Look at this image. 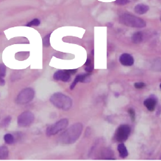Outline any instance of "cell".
Instances as JSON below:
<instances>
[{
    "mask_svg": "<svg viewBox=\"0 0 161 161\" xmlns=\"http://www.w3.org/2000/svg\"><path fill=\"white\" fill-rule=\"evenodd\" d=\"M82 131L83 125L81 123H75L61 134L59 137V141L64 144H73L80 137Z\"/></svg>",
    "mask_w": 161,
    "mask_h": 161,
    "instance_id": "obj_1",
    "label": "cell"
},
{
    "mask_svg": "<svg viewBox=\"0 0 161 161\" xmlns=\"http://www.w3.org/2000/svg\"><path fill=\"white\" fill-rule=\"evenodd\" d=\"M50 102L55 107L64 110V111H67L72 107V100L68 97L65 95L64 94L61 93H56L50 97Z\"/></svg>",
    "mask_w": 161,
    "mask_h": 161,
    "instance_id": "obj_2",
    "label": "cell"
},
{
    "mask_svg": "<svg viewBox=\"0 0 161 161\" xmlns=\"http://www.w3.org/2000/svg\"><path fill=\"white\" fill-rule=\"evenodd\" d=\"M119 22L123 25L130 27V28H143L146 25V22L143 19L129 13H123L120 15Z\"/></svg>",
    "mask_w": 161,
    "mask_h": 161,
    "instance_id": "obj_3",
    "label": "cell"
},
{
    "mask_svg": "<svg viewBox=\"0 0 161 161\" xmlns=\"http://www.w3.org/2000/svg\"><path fill=\"white\" fill-rule=\"evenodd\" d=\"M34 95H35V93H34V90L32 88H25V89L21 90L18 94L15 102L18 104H28L33 100Z\"/></svg>",
    "mask_w": 161,
    "mask_h": 161,
    "instance_id": "obj_4",
    "label": "cell"
},
{
    "mask_svg": "<svg viewBox=\"0 0 161 161\" xmlns=\"http://www.w3.org/2000/svg\"><path fill=\"white\" fill-rule=\"evenodd\" d=\"M69 124V120L67 119H63L58 122L55 123L54 124L48 126L46 129V133L47 136H52L57 135L58 133L61 132L65 129Z\"/></svg>",
    "mask_w": 161,
    "mask_h": 161,
    "instance_id": "obj_5",
    "label": "cell"
},
{
    "mask_svg": "<svg viewBox=\"0 0 161 161\" xmlns=\"http://www.w3.org/2000/svg\"><path fill=\"white\" fill-rule=\"evenodd\" d=\"M130 130V127L128 125H120L115 133V139L119 142L125 141L129 137Z\"/></svg>",
    "mask_w": 161,
    "mask_h": 161,
    "instance_id": "obj_6",
    "label": "cell"
},
{
    "mask_svg": "<svg viewBox=\"0 0 161 161\" xmlns=\"http://www.w3.org/2000/svg\"><path fill=\"white\" fill-rule=\"evenodd\" d=\"M34 120V115L31 111H25L18 117V125L20 127H28Z\"/></svg>",
    "mask_w": 161,
    "mask_h": 161,
    "instance_id": "obj_7",
    "label": "cell"
},
{
    "mask_svg": "<svg viewBox=\"0 0 161 161\" xmlns=\"http://www.w3.org/2000/svg\"><path fill=\"white\" fill-rule=\"evenodd\" d=\"M53 79L56 80L68 82L71 79V75L67 72V70H59L55 72L53 74Z\"/></svg>",
    "mask_w": 161,
    "mask_h": 161,
    "instance_id": "obj_8",
    "label": "cell"
},
{
    "mask_svg": "<svg viewBox=\"0 0 161 161\" xmlns=\"http://www.w3.org/2000/svg\"><path fill=\"white\" fill-rule=\"evenodd\" d=\"M119 61L122 65L127 67L132 66L134 64V62H135L133 56L130 54H128V53H123L120 55Z\"/></svg>",
    "mask_w": 161,
    "mask_h": 161,
    "instance_id": "obj_9",
    "label": "cell"
},
{
    "mask_svg": "<svg viewBox=\"0 0 161 161\" xmlns=\"http://www.w3.org/2000/svg\"><path fill=\"white\" fill-rule=\"evenodd\" d=\"M90 73L88 74H79L75 78L74 82L72 83V84L70 86V89L73 90L74 87L76 86L77 83L79 82H82V83H86L90 80Z\"/></svg>",
    "mask_w": 161,
    "mask_h": 161,
    "instance_id": "obj_10",
    "label": "cell"
},
{
    "mask_svg": "<svg viewBox=\"0 0 161 161\" xmlns=\"http://www.w3.org/2000/svg\"><path fill=\"white\" fill-rule=\"evenodd\" d=\"M157 104V100L154 96H151V98H147L144 102V105L150 111H154Z\"/></svg>",
    "mask_w": 161,
    "mask_h": 161,
    "instance_id": "obj_11",
    "label": "cell"
},
{
    "mask_svg": "<svg viewBox=\"0 0 161 161\" xmlns=\"http://www.w3.org/2000/svg\"><path fill=\"white\" fill-rule=\"evenodd\" d=\"M149 7L144 4H139L135 7V12L137 14L142 15L149 11Z\"/></svg>",
    "mask_w": 161,
    "mask_h": 161,
    "instance_id": "obj_12",
    "label": "cell"
},
{
    "mask_svg": "<svg viewBox=\"0 0 161 161\" xmlns=\"http://www.w3.org/2000/svg\"><path fill=\"white\" fill-rule=\"evenodd\" d=\"M144 39V36H143V33L141 32H137L135 33H134L132 36V41L135 44H139L143 41Z\"/></svg>",
    "mask_w": 161,
    "mask_h": 161,
    "instance_id": "obj_13",
    "label": "cell"
},
{
    "mask_svg": "<svg viewBox=\"0 0 161 161\" xmlns=\"http://www.w3.org/2000/svg\"><path fill=\"white\" fill-rule=\"evenodd\" d=\"M7 67L3 64H0V85L4 86L5 84V80L4 78L6 76Z\"/></svg>",
    "mask_w": 161,
    "mask_h": 161,
    "instance_id": "obj_14",
    "label": "cell"
},
{
    "mask_svg": "<svg viewBox=\"0 0 161 161\" xmlns=\"http://www.w3.org/2000/svg\"><path fill=\"white\" fill-rule=\"evenodd\" d=\"M118 151L119 153L120 156L125 158L128 155V151L126 148L125 146L123 143H120L119 146H118Z\"/></svg>",
    "mask_w": 161,
    "mask_h": 161,
    "instance_id": "obj_15",
    "label": "cell"
},
{
    "mask_svg": "<svg viewBox=\"0 0 161 161\" xmlns=\"http://www.w3.org/2000/svg\"><path fill=\"white\" fill-rule=\"evenodd\" d=\"M9 157V149L7 146H0V160L7 159Z\"/></svg>",
    "mask_w": 161,
    "mask_h": 161,
    "instance_id": "obj_16",
    "label": "cell"
},
{
    "mask_svg": "<svg viewBox=\"0 0 161 161\" xmlns=\"http://www.w3.org/2000/svg\"><path fill=\"white\" fill-rule=\"evenodd\" d=\"M4 141L6 142V144H11L14 142V137L11 135V134H7L4 137Z\"/></svg>",
    "mask_w": 161,
    "mask_h": 161,
    "instance_id": "obj_17",
    "label": "cell"
},
{
    "mask_svg": "<svg viewBox=\"0 0 161 161\" xmlns=\"http://www.w3.org/2000/svg\"><path fill=\"white\" fill-rule=\"evenodd\" d=\"M103 157H104L105 159H111L113 157V152L109 149H104L103 151Z\"/></svg>",
    "mask_w": 161,
    "mask_h": 161,
    "instance_id": "obj_18",
    "label": "cell"
},
{
    "mask_svg": "<svg viewBox=\"0 0 161 161\" xmlns=\"http://www.w3.org/2000/svg\"><path fill=\"white\" fill-rule=\"evenodd\" d=\"M51 33H49L47 34L46 36H45L43 39V45L45 47H48L50 46V37Z\"/></svg>",
    "mask_w": 161,
    "mask_h": 161,
    "instance_id": "obj_19",
    "label": "cell"
},
{
    "mask_svg": "<svg viewBox=\"0 0 161 161\" xmlns=\"http://www.w3.org/2000/svg\"><path fill=\"white\" fill-rule=\"evenodd\" d=\"M11 120V116H7V118L3 120V121L2 122V128H7L8 125H9V123Z\"/></svg>",
    "mask_w": 161,
    "mask_h": 161,
    "instance_id": "obj_20",
    "label": "cell"
},
{
    "mask_svg": "<svg viewBox=\"0 0 161 161\" xmlns=\"http://www.w3.org/2000/svg\"><path fill=\"white\" fill-rule=\"evenodd\" d=\"M40 25V20L39 19H34L32 20L30 22H29L28 23H27L26 26L31 27V26H38Z\"/></svg>",
    "mask_w": 161,
    "mask_h": 161,
    "instance_id": "obj_21",
    "label": "cell"
},
{
    "mask_svg": "<svg viewBox=\"0 0 161 161\" xmlns=\"http://www.w3.org/2000/svg\"><path fill=\"white\" fill-rule=\"evenodd\" d=\"M130 1L129 0H116L114 2V3L118 5H120V6H123V5H125L128 4Z\"/></svg>",
    "mask_w": 161,
    "mask_h": 161,
    "instance_id": "obj_22",
    "label": "cell"
},
{
    "mask_svg": "<svg viewBox=\"0 0 161 161\" xmlns=\"http://www.w3.org/2000/svg\"><path fill=\"white\" fill-rule=\"evenodd\" d=\"M128 114H130V118H131V119H132L133 121H134V120H135V110H134L132 108L128 110Z\"/></svg>",
    "mask_w": 161,
    "mask_h": 161,
    "instance_id": "obj_23",
    "label": "cell"
},
{
    "mask_svg": "<svg viewBox=\"0 0 161 161\" xmlns=\"http://www.w3.org/2000/svg\"><path fill=\"white\" fill-rule=\"evenodd\" d=\"M145 86H146V84L143 82H137L135 84V87L137 89H141Z\"/></svg>",
    "mask_w": 161,
    "mask_h": 161,
    "instance_id": "obj_24",
    "label": "cell"
},
{
    "mask_svg": "<svg viewBox=\"0 0 161 161\" xmlns=\"http://www.w3.org/2000/svg\"><path fill=\"white\" fill-rule=\"evenodd\" d=\"M85 70L87 72H88V73H91V72H92L93 70V65H92V64H90V65L85 66Z\"/></svg>",
    "mask_w": 161,
    "mask_h": 161,
    "instance_id": "obj_25",
    "label": "cell"
},
{
    "mask_svg": "<svg viewBox=\"0 0 161 161\" xmlns=\"http://www.w3.org/2000/svg\"><path fill=\"white\" fill-rule=\"evenodd\" d=\"M67 72H68L69 74H75L77 72L76 69H69V70H67Z\"/></svg>",
    "mask_w": 161,
    "mask_h": 161,
    "instance_id": "obj_26",
    "label": "cell"
},
{
    "mask_svg": "<svg viewBox=\"0 0 161 161\" xmlns=\"http://www.w3.org/2000/svg\"><path fill=\"white\" fill-rule=\"evenodd\" d=\"M90 64H91V60L89 58H88L87 60H86V63H85V65L88 66V65H90Z\"/></svg>",
    "mask_w": 161,
    "mask_h": 161,
    "instance_id": "obj_27",
    "label": "cell"
}]
</instances>
